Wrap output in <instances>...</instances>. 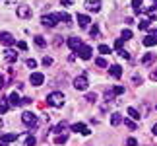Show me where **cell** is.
<instances>
[{
  "label": "cell",
  "instance_id": "d4e9b609",
  "mask_svg": "<svg viewBox=\"0 0 157 146\" xmlns=\"http://www.w3.org/2000/svg\"><path fill=\"white\" fill-rule=\"evenodd\" d=\"M35 43H37V47H41V49H43V47L47 45V41H45V37H43V35H37V37H35Z\"/></svg>",
  "mask_w": 157,
  "mask_h": 146
},
{
  "label": "cell",
  "instance_id": "ee69618b",
  "mask_svg": "<svg viewBox=\"0 0 157 146\" xmlns=\"http://www.w3.org/2000/svg\"><path fill=\"white\" fill-rule=\"evenodd\" d=\"M126 127H130V129H136V125L132 123V121H126Z\"/></svg>",
  "mask_w": 157,
  "mask_h": 146
},
{
  "label": "cell",
  "instance_id": "7bdbcfd3",
  "mask_svg": "<svg viewBox=\"0 0 157 146\" xmlns=\"http://www.w3.org/2000/svg\"><path fill=\"white\" fill-rule=\"evenodd\" d=\"M72 2H74V0H60V4H62V6H72Z\"/></svg>",
  "mask_w": 157,
  "mask_h": 146
},
{
  "label": "cell",
  "instance_id": "c3c4849f",
  "mask_svg": "<svg viewBox=\"0 0 157 146\" xmlns=\"http://www.w3.org/2000/svg\"><path fill=\"white\" fill-rule=\"evenodd\" d=\"M153 135L157 136V125H153Z\"/></svg>",
  "mask_w": 157,
  "mask_h": 146
},
{
  "label": "cell",
  "instance_id": "52a82bcc",
  "mask_svg": "<svg viewBox=\"0 0 157 146\" xmlns=\"http://www.w3.org/2000/svg\"><path fill=\"white\" fill-rule=\"evenodd\" d=\"M16 14H17V18H23V20H27V18L31 16V8H29L27 4H21V6H17V8H16Z\"/></svg>",
  "mask_w": 157,
  "mask_h": 146
},
{
  "label": "cell",
  "instance_id": "e0dca14e",
  "mask_svg": "<svg viewBox=\"0 0 157 146\" xmlns=\"http://www.w3.org/2000/svg\"><path fill=\"white\" fill-rule=\"evenodd\" d=\"M8 101H10V105H20L21 99H20V95H17V92H12L8 95Z\"/></svg>",
  "mask_w": 157,
  "mask_h": 146
},
{
  "label": "cell",
  "instance_id": "ac0fdd59",
  "mask_svg": "<svg viewBox=\"0 0 157 146\" xmlns=\"http://www.w3.org/2000/svg\"><path fill=\"white\" fill-rule=\"evenodd\" d=\"M109 70H111V76L113 78H120V76H122V68H120L118 64H113Z\"/></svg>",
  "mask_w": 157,
  "mask_h": 146
},
{
  "label": "cell",
  "instance_id": "ffe728a7",
  "mask_svg": "<svg viewBox=\"0 0 157 146\" xmlns=\"http://www.w3.org/2000/svg\"><path fill=\"white\" fill-rule=\"evenodd\" d=\"M8 109H10V101H8V97H2V99H0V115L6 113Z\"/></svg>",
  "mask_w": 157,
  "mask_h": 146
},
{
  "label": "cell",
  "instance_id": "f1b7e54d",
  "mask_svg": "<svg viewBox=\"0 0 157 146\" xmlns=\"http://www.w3.org/2000/svg\"><path fill=\"white\" fill-rule=\"evenodd\" d=\"M95 64L101 66V68H105V66H107V60H105L103 57H99V59H95Z\"/></svg>",
  "mask_w": 157,
  "mask_h": 146
},
{
  "label": "cell",
  "instance_id": "b9f144b4",
  "mask_svg": "<svg viewBox=\"0 0 157 146\" xmlns=\"http://www.w3.org/2000/svg\"><path fill=\"white\" fill-rule=\"evenodd\" d=\"M29 103H31V99H29V97H23V99H21V103H20V105H29Z\"/></svg>",
  "mask_w": 157,
  "mask_h": 146
},
{
  "label": "cell",
  "instance_id": "ab89813d",
  "mask_svg": "<svg viewBox=\"0 0 157 146\" xmlns=\"http://www.w3.org/2000/svg\"><path fill=\"white\" fill-rule=\"evenodd\" d=\"M126 144H128V146H136L138 140H136V138H128V140H126Z\"/></svg>",
  "mask_w": 157,
  "mask_h": 146
},
{
  "label": "cell",
  "instance_id": "2e32d148",
  "mask_svg": "<svg viewBox=\"0 0 157 146\" xmlns=\"http://www.w3.org/2000/svg\"><path fill=\"white\" fill-rule=\"evenodd\" d=\"M155 59H157V55H155V53H146V55L142 57V64H146V66H147V64H151Z\"/></svg>",
  "mask_w": 157,
  "mask_h": 146
},
{
  "label": "cell",
  "instance_id": "1f68e13d",
  "mask_svg": "<svg viewBox=\"0 0 157 146\" xmlns=\"http://www.w3.org/2000/svg\"><path fill=\"white\" fill-rule=\"evenodd\" d=\"M35 144H37V140H35V136H27L25 146H35Z\"/></svg>",
  "mask_w": 157,
  "mask_h": 146
},
{
  "label": "cell",
  "instance_id": "d6a6232c",
  "mask_svg": "<svg viewBox=\"0 0 157 146\" xmlns=\"http://www.w3.org/2000/svg\"><path fill=\"white\" fill-rule=\"evenodd\" d=\"M27 66H29V68H37V60H35V59H27Z\"/></svg>",
  "mask_w": 157,
  "mask_h": 146
},
{
  "label": "cell",
  "instance_id": "d6986e66",
  "mask_svg": "<svg viewBox=\"0 0 157 146\" xmlns=\"http://www.w3.org/2000/svg\"><path fill=\"white\" fill-rule=\"evenodd\" d=\"M142 43L146 47H153V45H157V39L153 37V35H146V37L142 39Z\"/></svg>",
  "mask_w": 157,
  "mask_h": 146
},
{
  "label": "cell",
  "instance_id": "603a6c76",
  "mask_svg": "<svg viewBox=\"0 0 157 146\" xmlns=\"http://www.w3.org/2000/svg\"><path fill=\"white\" fill-rule=\"evenodd\" d=\"M132 8L136 14H142V0H132Z\"/></svg>",
  "mask_w": 157,
  "mask_h": 146
},
{
  "label": "cell",
  "instance_id": "5bb4252c",
  "mask_svg": "<svg viewBox=\"0 0 157 146\" xmlns=\"http://www.w3.org/2000/svg\"><path fill=\"white\" fill-rule=\"evenodd\" d=\"M4 59L8 60V63H16V60H17V53L12 51V49H6V51H4Z\"/></svg>",
  "mask_w": 157,
  "mask_h": 146
},
{
  "label": "cell",
  "instance_id": "4dcf8cb0",
  "mask_svg": "<svg viewBox=\"0 0 157 146\" xmlns=\"http://www.w3.org/2000/svg\"><path fill=\"white\" fill-rule=\"evenodd\" d=\"M113 94H114V95L124 94V88H122V86H114V88H113Z\"/></svg>",
  "mask_w": 157,
  "mask_h": 146
},
{
  "label": "cell",
  "instance_id": "8d00e7d4",
  "mask_svg": "<svg viewBox=\"0 0 157 146\" xmlns=\"http://www.w3.org/2000/svg\"><path fill=\"white\" fill-rule=\"evenodd\" d=\"M132 80H134V84H142V76L140 74H134V76H132Z\"/></svg>",
  "mask_w": 157,
  "mask_h": 146
},
{
  "label": "cell",
  "instance_id": "ba28073f",
  "mask_svg": "<svg viewBox=\"0 0 157 146\" xmlns=\"http://www.w3.org/2000/svg\"><path fill=\"white\" fill-rule=\"evenodd\" d=\"M72 131H74V132H80V135H83V136H89V135H91L89 127H86L83 123H74V125H72Z\"/></svg>",
  "mask_w": 157,
  "mask_h": 146
},
{
  "label": "cell",
  "instance_id": "9a60e30c",
  "mask_svg": "<svg viewBox=\"0 0 157 146\" xmlns=\"http://www.w3.org/2000/svg\"><path fill=\"white\" fill-rule=\"evenodd\" d=\"M149 20H151V18H149L147 14H144L140 18V22H138V27L140 29H149Z\"/></svg>",
  "mask_w": 157,
  "mask_h": 146
},
{
  "label": "cell",
  "instance_id": "f35d334b",
  "mask_svg": "<svg viewBox=\"0 0 157 146\" xmlns=\"http://www.w3.org/2000/svg\"><path fill=\"white\" fill-rule=\"evenodd\" d=\"M17 47H20L21 51H25V49H27V43H25V41H17Z\"/></svg>",
  "mask_w": 157,
  "mask_h": 146
},
{
  "label": "cell",
  "instance_id": "7dc6e473",
  "mask_svg": "<svg viewBox=\"0 0 157 146\" xmlns=\"http://www.w3.org/2000/svg\"><path fill=\"white\" fill-rule=\"evenodd\" d=\"M0 88H4V78L0 76Z\"/></svg>",
  "mask_w": 157,
  "mask_h": 146
},
{
  "label": "cell",
  "instance_id": "f6af8a7d",
  "mask_svg": "<svg viewBox=\"0 0 157 146\" xmlns=\"http://www.w3.org/2000/svg\"><path fill=\"white\" fill-rule=\"evenodd\" d=\"M149 35H153V37L157 39V29H151V31H149Z\"/></svg>",
  "mask_w": 157,
  "mask_h": 146
},
{
  "label": "cell",
  "instance_id": "f546056e",
  "mask_svg": "<svg viewBox=\"0 0 157 146\" xmlns=\"http://www.w3.org/2000/svg\"><path fill=\"white\" fill-rule=\"evenodd\" d=\"M147 16L149 18H157V6H151V8L147 10Z\"/></svg>",
  "mask_w": 157,
  "mask_h": 146
},
{
  "label": "cell",
  "instance_id": "4fadbf2b",
  "mask_svg": "<svg viewBox=\"0 0 157 146\" xmlns=\"http://www.w3.org/2000/svg\"><path fill=\"white\" fill-rule=\"evenodd\" d=\"M76 20H78V26H80V27H83V29H86V27L89 26V23H91V20H89V16H86V14H78V18H76Z\"/></svg>",
  "mask_w": 157,
  "mask_h": 146
},
{
  "label": "cell",
  "instance_id": "83f0119b",
  "mask_svg": "<svg viewBox=\"0 0 157 146\" xmlns=\"http://www.w3.org/2000/svg\"><path fill=\"white\" fill-rule=\"evenodd\" d=\"M58 20H60V22H64V23H68V22H70V16H68V14H64V12H60V14H58Z\"/></svg>",
  "mask_w": 157,
  "mask_h": 146
},
{
  "label": "cell",
  "instance_id": "9c48e42d",
  "mask_svg": "<svg viewBox=\"0 0 157 146\" xmlns=\"http://www.w3.org/2000/svg\"><path fill=\"white\" fill-rule=\"evenodd\" d=\"M29 82H31V86H41V84L45 82V76L41 74V72H33V74L29 76Z\"/></svg>",
  "mask_w": 157,
  "mask_h": 146
},
{
  "label": "cell",
  "instance_id": "8fae6325",
  "mask_svg": "<svg viewBox=\"0 0 157 146\" xmlns=\"http://www.w3.org/2000/svg\"><path fill=\"white\" fill-rule=\"evenodd\" d=\"M86 10L87 12H99L101 10V0H87V2H86Z\"/></svg>",
  "mask_w": 157,
  "mask_h": 146
},
{
  "label": "cell",
  "instance_id": "7402d4cb",
  "mask_svg": "<svg viewBox=\"0 0 157 146\" xmlns=\"http://www.w3.org/2000/svg\"><path fill=\"white\" fill-rule=\"evenodd\" d=\"M126 113H128V115H130V117L134 119V121H138V119H142V117H140V113H138V111H136L134 107H128V109H126Z\"/></svg>",
  "mask_w": 157,
  "mask_h": 146
},
{
  "label": "cell",
  "instance_id": "74e56055",
  "mask_svg": "<svg viewBox=\"0 0 157 146\" xmlns=\"http://www.w3.org/2000/svg\"><path fill=\"white\" fill-rule=\"evenodd\" d=\"M43 64H45V66H51V64H52V59H51V57H45V59H43Z\"/></svg>",
  "mask_w": 157,
  "mask_h": 146
},
{
  "label": "cell",
  "instance_id": "277c9868",
  "mask_svg": "<svg viewBox=\"0 0 157 146\" xmlns=\"http://www.w3.org/2000/svg\"><path fill=\"white\" fill-rule=\"evenodd\" d=\"M58 22H60L58 20V14H51V16H43V18H41V23L47 26V27H54Z\"/></svg>",
  "mask_w": 157,
  "mask_h": 146
},
{
  "label": "cell",
  "instance_id": "6da1fadb",
  "mask_svg": "<svg viewBox=\"0 0 157 146\" xmlns=\"http://www.w3.org/2000/svg\"><path fill=\"white\" fill-rule=\"evenodd\" d=\"M47 101H49V105H52V107H62L64 101H66V97H64L62 92H52V94H49Z\"/></svg>",
  "mask_w": 157,
  "mask_h": 146
},
{
  "label": "cell",
  "instance_id": "44dd1931",
  "mask_svg": "<svg viewBox=\"0 0 157 146\" xmlns=\"http://www.w3.org/2000/svg\"><path fill=\"white\" fill-rule=\"evenodd\" d=\"M120 123H122V115H120V113H113V115H111V125L117 127V125H120Z\"/></svg>",
  "mask_w": 157,
  "mask_h": 146
},
{
  "label": "cell",
  "instance_id": "bcb514c9",
  "mask_svg": "<svg viewBox=\"0 0 157 146\" xmlns=\"http://www.w3.org/2000/svg\"><path fill=\"white\" fill-rule=\"evenodd\" d=\"M151 80H157V70H155V72H151Z\"/></svg>",
  "mask_w": 157,
  "mask_h": 146
},
{
  "label": "cell",
  "instance_id": "30bf717a",
  "mask_svg": "<svg viewBox=\"0 0 157 146\" xmlns=\"http://www.w3.org/2000/svg\"><path fill=\"white\" fill-rule=\"evenodd\" d=\"M66 43H68V47L72 49V51H80V49H82V39L80 37H70L68 41H66Z\"/></svg>",
  "mask_w": 157,
  "mask_h": 146
},
{
  "label": "cell",
  "instance_id": "3957f363",
  "mask_svg": "<svg viewBox=\"0 0 157 146\" xmlns=\"http://www.w3.org/2000/svg\"><path fill=\"white\" fill-rule=\"evenodd\" d=\"M87 86H89V82H87V76L86 74H80V76H76L74 78V88L76 90H87Z\"/></svg>",
  "mask_w": 157,
  "mask_h": 146
},
{
  "label": "cell",
  "instance_id": "8992f818",
  "mask_svg": "<svg viewBox=\"0 0 157 146\" xmlns=\"http://www.w3.org/2000/svg\"><path fill=\"white\" fill-rule=\"evenodd\" d=\"M17 135L16 132H6V135H0V146H8L10 142H16Z\"/></svg>",
  "mask_w": 157,
  "mask_h": 146
},
{
  "label": "cell",
  "instance_id": "d590c367",
  "mask_svg": "<svg viewBox=\"0 0 157 146\" xmlns=\"http://www.w3.org/2000/svg\"><path fill=\"white\" fill-rule=\"evenodd\" d=\"M114 49H117V51H122V39H117V41H114Z\"/></svg>",
  "mask_w": 157,
  "mask_h": 146
},
{
  "label": "cell",
  "instance_id": "484cf974",
  "mask_svg": "<svg viewBox=\"0 0 157 146\" xmlns=\"http://www.w3.org/2000/svg\"><path fill=\"white\" fill-rule=\"evenodd\" d=\"M128 41V39H132V31H130V29L128 27H126V29H122V41Z\"/></svg>",
  "mask_w": 157,
  "mask_h": 146
},
{
  "label": "cell",
  "instance_id": "4316f807",
  "mask_svg": "<svg viewBox=\"0 0 157 146\" xmlns=\"http://www.w3.org/2000/svg\"><path fill=\"white\" fill-rule=\"evenodd\" d=\"M99 53H101V55H111V47H107V45H99Z\"/></svg>",
  "mask_w": 157,
  "mask_h": 146
},
{
  "label": "cell",
  "instance_id": "e575fe53",
  "mask_svg": "<svg viewBox=\"0 0 157 146\" xmlns=\"http://www.w3.org/2000/svg\"><path fill=\"white\" fill-rule=\"evenodd\" d=\"M118 55H120V57H122V59L130 60V53H128V51H124V49H122V51H118Z\"/></svg>",
  "mask_w": 157,
  "mask_h": 146
},
{
  "label": "cell",
  "instance_id": "7a4b0ae2",
  "mask_svg": "<svg viewBox=\"0 0 157 146\" xmlns=\"http://www.w3.org/2000/svg\"><path fill=\"white\" fill-rule=\"evenodd\" d=\"M21 123L33 129V127H37L39 121H37V115H35V113H31V111H23V115H21Z\"/></svg>",
  "mask_w": 157,
  "mask_h": 146
},
{
  "label": "cell",
  "instance_id": "60d3db41",
  "mask_svg": "<svg viewBox=\"0 0 157 146\" xmlns=\"http://www.w3.org/2000/svg\"><path fill=\"white\" fill-rule=\"evenodd\" d=\"M97 99V94H87V101H95Z\"/></svg>",
  "mask_w": 157,
  "mask_h": 146
},
{
  "label": "cell",
  "instance_id": "836d02e7",
  "mask_svg": "<svg viewBox=\"0 0 157 146\" xmlns=\"http://www.w3.org/2000/svg\"><path fill=\"white\" fill-rule=\"evenodd\" d=\"M89 33H91V37H97V35H99V27H97V26H93L91 29H89Z\"/></svg>",
  "mask_w": 157,
  "mask_h": 146
},
{
  "label": "cell",
  "instance_id": "5b68a950",
  "mask_svg": "<svg viewBox=\"0 0 157 146\" xmlns=\"http://www.w3.org/2000/svg\"><path fill=\"white\" fill-rule=\"evenodd\" d=\"M0 43L6 45V47H12L16 43V39H14V35L8 33V31H0Z\"/></svg>",
  "mask_w": 157,
  "mask_h": 146
},
{
  "label": "cell",
  "instance_id": "cb8c5ba5",
  "mask_svg": "<svg viewBox=\"0 0 157 146\" xmlns=\"http://www.w3.org/2000/svg\"><path fill=\"white\" fill-rule=\"evenodd\" d=\"M66 140H68V135H58L54 138V144H66Z\"/></svg>",
  "mask_w": 157,
  "mask_h": 146
},
{
  "label": "cell",
  "instance_id": "7c38bea8",
  "mask_svg": "<svg viewBox=\"0 0 157 146\" xmlns=\"http://www.w3.org/2000/svg\"><path fill=\"white\" fill-rule=\"evenodd\" d=\"M78 53H80V57L83 60H89V59H91V55H93V51H91V47H89V45H82V49Z\"/></svg>",
  "mask_w": 157,
  "mask_h": 146
}]
</instances>
